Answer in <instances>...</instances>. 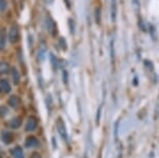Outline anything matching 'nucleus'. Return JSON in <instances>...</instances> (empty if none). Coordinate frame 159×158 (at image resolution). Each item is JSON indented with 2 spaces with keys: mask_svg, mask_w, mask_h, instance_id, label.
Returning <instances> with one entry per match:
<instances>
[{
  "mask_svg": "<svg viewBox=\"0 0 159 158\" xmlns=\"http://www.w3.org/2000/svg\"><path fill=\"white\" fill-rule=\"evenodd\" d=\"M9 72V65L5 62L0 63V75H3V74H7Z\"/></svg>",
  "mask_w": 159,
  "mask_h": 158,
  "instance_id": "ddd939ff",
  "label": "nucleus"
},
{
  "mask_svg": "<svg viewBox=\"0 0 159 158\" xmlns=\"http://www.w3.org/2000/svg\"><path fill=\"white\" fill-rule=\"evenodd\" d=\"M12 155L15 158H24V154H23V150H22L21 147L17 146L15 147L14 149H12Z\"/></svg>",
  "mask_w": 159,
  "mask_h": 158,
  "instance_id": "6e6552de",
  "label": "nucleus"
},
{
  "mask_svg": "<svg viewBox=\"0 0 159 158\" xmlns=\"http://www.w3.org/2000/svg\"><path fill=\"white\" fill-rule=\"evenodd\" d=\"M159 117V98L157 100V104H156V108H155V118H158Z\"/></svg>",
  "mask_w": 159,
  "mask_h": 158,
  "instance_id": "412c9836",
  "label": "nucleus"
},
{
  "mask_svg": "<svg viewBox=\"0 0 159 158\" xmlns=\"http://www.w3.org/2000/svg\"><path fill=\"white\" fill-rule=\"evenodd\" d=\"M62 76H65V82L67 83L68 82V73H67V71H64V73H62Z\"/></svg>",
  "mask_w": 159,
  "mask_h": 158,
  "instance_id": "b1692460",
  "label": "nucleus"
},
{
  "mask_svg": "<svg viewBox=\"0 0 159 158\" xmlns=\"http://www.w3.org/2000/svg\"><path fill=\"white\" fill-rule=\"evenodd\" d=\"M95 20H96V23H98V24L101 23V9L99 6L96 7L95 9Z\"/></svg>",
  "mask_w": 159,
  "mask_h": 158,
  "instance_id": "2eb2a0df",
  "label": "nucleus"
},
{
  "mask_svg": "<svg viewBox=\"0 0 159 158\" xmlns=\"http://www.w3.org/2000/svg\"><path fill=\"white\" fill-rule=\"evenodd\" d=\"M59 46L60 48H62V50H67V42H65V40L64 38H59Z\"/></svg>",
  "mask_w": 159,
  "mask_h": 158,
  "instance_id": "dca6fc26",
  "label": "nucleus"
},
{
  "mask_svg": "<svg viewBox=\"0 0 159 158\" xmlns=\"http://www.w3.org/2000/svg\"><path fill=\"white\" fill-rule=\"evenodd\" d=\"M39 146V141L35 136H29L25 141V147L26 148H35Z\"/></svg>",
  "mask_w": 159,
  "mask_h": 158,
  "instance_id": "39448f33",
  "label": "nucleus"
},
{
  "mask_svg": "<svg viewBox=\"0 0 159 158\" xmlns=\"http://www.w3.org/2000/svg\"><path fill=\"white\" fill-rule=\"evenodd\" d=\"M6 43V31L5 29H2L0 32V49H3L5 47Z\"/></svg>",
  "mask_w": 159,
  "mask_h": 158,
  "instance_id": "f8f14e48",
  "label": "nucleus"
},
{
  "mask_svg": "<svg viewBox=\"0 0 159 158\" xmlns=\"http://www.w3.org/2000/svg\"><path fill=\"white\" fill-rule=\"evenodd\" d=\"M56 128H57V131H58V133L60 134V136L62 137V139H65V141H68V133H67V130H65V126L64 124V122H62V120L58 118L56 122Z\"/></svg>",
  "mask_w": 159,
  "mask_h": 158,
  "instance_id": "f03ea898",
  "label": "nucleus"
},
{
  "mask_svg": "<svg viewBox=\"0 0 159 158\" xmlns=\"http://www.w3.org/2000/svg\"><path fill=\"white\" fill-rule=\"evenodd\" d=\"M30 158H42V156L37 152H34L31 154V156H30Z\"/></svg>",
  "mask_w": 159,
  "mask_h": 158,
  "instance_id": "4be33fe9",
  "label": "nucleus"
},
{
  "mask_svg": "<svg viewBox=\"0 0 159 158\" xmlns=\"http://www.w3.org/2000/svg\"><path fill=\"white\" fill-rule=\"evenodd\" d=\"M50 57H51L52 65H53V66H55V67H56V58H54V55H53V54L50 55Z\"/></svg>",
  "mask_w": 159,
  "mask_h": 158,
  "instance_id": "5701e85b",
  "label": "nucleus"
},
{
  "mask_svg": "<svg viewBox=\"0 0 159 158\" xmlns=\"http://www.w3.org/2000/svg\"><path fill=\"white\" fill-rule=\"evenodd\" d=\"M110 13H111V21L115 22L118 15V4L117 0H111V6H110Z\"/></svg>",
  "mask_w": 159,
  "mask_h": 158,
  "instance_id": "423d86ee",
  "label": "nucleus"
},
{
  "mask_svg": "<svg viewBox=\"0 0 159 158\" xmlns=\"http://www.w3.org/2000/svg\"><path fill=\"white\" fill-rule=\"evenodd\" d=\"M46 27H47V30L48 32H49L50 34L53 35L54 37L55 34H56L57 30H56V24H55L54 20L52 19L51 17H47L46 19Z\"/></svg>",
  "mask_w": 159,
  "mask_h": 158,
  "instance_id": "7ed1b4c3",
  "label": "nucleus"
},
{
  "mask_svg": "<svg viewBox=\"0 0 159 158\" xmlns=\"http://www.w3.org/2000/svg\"><path fill=\"white\" fill-rule=\"evenodd\" d=\"M7 103L9 104V106H12V108H18L20 104V99L18 98V96H12L11 98L9 99V102Z\"/></svg>",
  "mask_w": 159,
  "mask_h": 158,
  "instance_id": "1a4fd4ad",
  "label": "nucleus"
},
{
  "mask_svg": "<svg viewBox=\"0 0 159 158\" xmlns=\"http://www.w3.org/2000/svg\"><path fill=\"white\" fill-rule=\"evenodd\" d=\"M12 81H14V84H19L20 82V74L19 71L17 70V68H12Z\"/></svg>",
  "mask_w": 159,
  "mask_h": 158,
  "instance_id": "9b49d317",
  "label": "nucleus"
},
{
  "mask_svg": "<svg viewBox=\"0 0 159 158\" xmlns=\"http://www.w3.org/2000/svg\"><path fill=\"white\" fill-rule=\"evenodd\" d=\"M132 3L133 7H134V11L138 12V9H140V0H132Z\"/></svg>",
  "mask_w": 159,
  "mask_h": 158,
  "instance_id": "aec40b11",
  "label": "nucleus"
},
{
  "mask_svg": "<svg viewBox=\"0 0 159 158\" xmlns=\"http://www.w3.org/2000/svg\"><path fill=\"white\" fill-rule=\"evenodd\" d=\"M37 127V119L35 117H29L27 120L26 126H25V130L26 131H34Z\"/></svg>",
  "mask_w": 159,
  "mask_h": 158,
  "instance_id": "20e7f679",
  "label": "nucleus"
},
{
  "mask_svg": "<svg viewBox=\"0 0 159 158\" xmlns=\"http://www.w3.org/2000/svg\"><path fill=\"white\" fill-rule=\"evenodd\" d=\"M9 113V109L5 106H0V117H5Z\"/></svg>",
  "mask_w": 159,
  "mask_h": 158,
  "instance_id": "a211bd4d",
  "label": "nucleus"
},
{
  "mask_svg": "<svg viewBox=\"0 0 159 158\" xmlns=\"http://www.w3.org/2000/svg\"><path fill=\"white\" fill-rule=\"evenodd\" d=\"M0 85H1V88L2 91L4 92L5 94L9 93V92L12 91V88H11V84L9 83V81L5 80V79H2L1 81H0Z\"/></svg>",
  "mask_w": 159,
  "mask_h": 158,
  "instance_id": "9d476101",
  "label": "nucleus"
},
{
  "mask_svg": "<svg viewBox=\"0 0 159 158\" xmlns=\"http://www.w3.org/2000/svg\"><path fill=\"white\" fill-rule=\"evenodd\" d=\"M7 7L6 0H0V12H4Z\"/></svg>",
  "mask_w": 159,
  "mask_h": 158,
  "instance_id": "f3484780",
  "label": "nucleus"
},
{
  "mask_svg": "<svg viewBox=\"0 0 159 158\" xmlns=\"http://www.w3.org/2000/svg\"><path fill=\"white\" fill-rule=\"evenodd\" d=\"M18 40H19V29L16 25H12L9 31V41L12 44H15L18 42Z\"/></svg>",
  "mask_w": 159,
  "mask_h": 158,
  "instance_id": "f257e3e1",
  "label": "nucleus"
},
{
  "mask_svg": "<svg viewBox=\"0 0 159 158\" xmlns=\"http://www.w3.org/2000/svg\"><path fill=\"white\" fill-rule=\"evenodd\" d=\"M2 141L5 144H11L14 141V134L11 131H3L2 132Z\"/></svg>",
  "mask_w": 159,
  "mask_h": 158,
  "instance_id": "0eeeda50",
  "label": "nucleus"
},
{
  "mask_svg": "<svg viewBox=\"0 0 159 158\" xmlns=\"http://www.w3.org/2000/svg\"><path fill=\"white\" fill-rule=\"evenodd\" d=\"M2 91V88H1V85H0V92H1Z\"/></svg>",
  "mask_w": 159,
  "mask_h": 158,
  "instance_id": "393cba45",
  "label": "nucleus"
},
{
  "mask_svg": "<svg viewBox=\"0 0 159 158\" xmlns=\"http://www.w3.org/2000/svg\"><path fill=\"white\" fill-rule=\"evenodd\" d=\"M20 126H21V119L20 118L12 119L11 121V123H9V127L12 129H17V128H19Z\"/></svg>",
  "mask_w": 159,
  "mask_h": 158,
  "instance_id": "4468645a",
  "label": "nucleus"
},
{
  "mask_svg": "<svg viewBox=\"0 0 159 158\" xmlns=\"http://www.w3.org/2000/svg\"><path fill=\"white\" fill-rule=\"evenodd\" d=\"M69 27H70L71 34H74L75 32V23L72 19H69Z\"/></svg>",
  "mask_w": 159,
  "mask_h": 158,
  "instance_id": "6ab92c4d",
  "label": "nucleus"
}]
</instances>
